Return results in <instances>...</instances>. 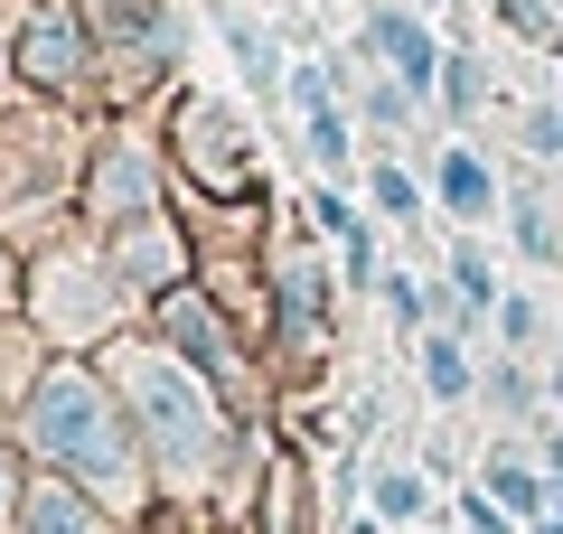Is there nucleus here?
I'll return each instance as SVG.
<instances>
[{"label":"nucleus","mask_w":563,"mask_h":534,"mask_svg":"<svg viewBox=\"0 0 563 534\" xmlns=\"http://www.w3.org/2000/svg\"><path fill=\"white\" fill-rule=\"evenodd\" d=\"M366 497H376V515L413 525V515L432 507V478H422V469H376V488H366Z\"/></svg>","instance_id":"nucleus-13"},{"label":"nucleus","mask_w":563,"mask_h":534,"mask_svg":"<svg viewBox=\"0 0 563 534\" xmlns=\"http://www.w3.org/2000/svg\"><path fill=\"white\" fill-rule=\"evenodd\" d=\"M20 534H103V515L85 507L76 488L38 478V488H20Z\"/></svg>","instance_id":"nucleus-9"},{"label":"nucleus","mask_w":563,"mask_h":534,"mask_svg":"<svg viewBox=\"0 0 563 534\" xmlns=\"http://www.w3.org/2000/svg\"><path fill=\"white\" fill-rule=\"evenodd\" d=\"M301 122H310V132H301L310 159H320V169H347V122H339V103H329V94L301 103Z\"/></svg>","instance_id":"nucleus-15"},{"label":"nucleus","mask_w":563,"mask_h":534,"mask_svg":"<svg viewBox=\"0 0 563 534\" xmlns=\"http://www.w3.org/2000/svg\"><path fill=\"white\" fill-rule=\"evenodd\" d=\"M479 488H488V497H498V507H507V515H544V507H554V488H544V478H536V469H526V459H517V450H498V459H488V478H479Z\"/></svg>","instance_id":"nucleus-12"},{"label":"nucleus","mask_w":563,"mask_h":534,"mask_svg":"<svg viewBox=\"0 0 563 534\" xmlns=\"http://www.w3.org/2000/svg\"><path fill=\"white\" fill-rule=\"evenodd\" d=\"M507 207H517V235H526V254H536V263H554V225H544V207H536V198H507Z\"/></svg>","instance_id":"nucleus-18"},{"label":"nucleus","mask_w":563,"mask_h":534,"mask_svg":"<svg viewBox=\"0 0 563 534\" xmlns=\"http://www.w3.org/2000/svg\"><path fill=\"white\" fill-rule=\"evenodd\" d=\"M113 272L132 281V291H179L188 254H179V235H169L161 216H132V225H113Z\"/></svg>","instance_id":"nucleus-6"},{"label":"nucleus","mask_w":563,"mask_h":534,"mask_svg":"<svg viewBox=\"0 0 563 534\" xmlns=\"http://www.w3.org/2000/svg\"><path fill=\"white\" fill-rule=\"evenodd\" d=\"M536 534H563V525H544V515H536Z\"/></svg>","instance_id":"nucleus-24"},{"label":"nucleus","mask_w":563,"mask_h":534,"mask_svg":"<svg viewBox=\"0 0 563 534\" xmlns=\"http://www.w3.org/2000/svg\"><path fill=\"white\" fill-rule=\"evenodd\" d=\"M366 38H376V57L395 66L413 94H432V76H442V38L422 20H404V10H366Z\"/></svg>","instance_id":"nucleus-8"},{"label":"nucleus","mask_w":563,"mask_h":534,"mask_svg":"<svg viewBox=\"0 0 563 534\" xmlns=\"http://www.w3.org/2000/svg\"><path fill=\"white\" fill-rule=\"evenodd\" d=\"M217 38L235 47V76H244V85H263V94L282 85V47H273V29H254L244 10H217Z\"/></svg>","instance_id":"nucleus-10"},{"label":"nucleus","mask_w":563,"mask_h":534,"mask_svg":"<svg viewBox=\"0 0 563 534\" xmlns=\"http://www.w3.org/2000/svg\"><path fill=\"white\" fill-rule=\"evenodd\" d=\"M113 385H122V403H132V422H141V441H151L169 488L217 469L225 413H217V376L207 366H179L161 347H113Z\"/></svg>","instance_id":"nucleus-2"},{"label":"nucleus","mask_w":563,"mask_h":534,"mask_svg":"<svg viewBox=\"0 0 563 534\" xmlns=\"http://www.w3.org/2000/svg\"><path fill=\"white\" fill-rule=\"evenodd\" d=\"M432 188H442V207H451V216H488V207H507V198H498V178H488V159H479V151H451Z\"/></svg>","instance_id":"nucleus-11"},{"label":"nucleus","mask_w":563,"mask_h":534,"mask_svg":"<svg viewBox=\"0 0 563 534\" xmlns=\"http://www.w3.org/2000/svg\"><path fill=\"white\" fill-rule=\"evenodd\" d=\"M422 385H432L442 403L470 394V356H461V337H422Z\"/></svg>","instance_id":"nucleus-14"},{"label":"nucleus","mask_w":563,"mask_h":534,"mask_svg":"<svg viewBox=\"0 0 563 534\" xmlns=\"http://www.w3.org/2000/svg\"><path fill=\"white\" fill-rule=\"evenodd\" d=\"M498 329L526 347V337H536V300H498Z\"/></svg>","instance_id":"nucleus-21"},{"label":"nucleus","mask_w":563,"mask_h":534,"mask_svg":"<svg viewBox=\"0 0 563 534\" xmlns=\"http://www.w3.org/2000/svg\"><path fill=\"white\" fill-rule=\"evenodd\" d=\"M366 188H376V207H385V216H413V178H404V169H376V178H366Z\"/></svg>","instance_id":"nucleus-19"},{"label":"nucleus","mask_w":563,"mask_h":534,"mask_svg":"<svg viewBox=\"0 0 563 534\" xmlns=\"http://www.w3.org/2000/svg\"><path fill=\"white\" fill-rule=\"evenodd\" d=\"M20 525V488H10V469H0V534Z\"/></svg>","instance_id":"nucleus-22"},{"label":"nucleus","mask_w":563,"mask_h":534,"mask_svg":"<svg viewBox=\"0 0 563 534\" xmlns=\"http://www.w3.org/2000/svg\"><path fill=\"white\" fill-rule=\"evenodd\" d=\"M85 188H95L85 207L103 216V235H113V225H132V216H151V159H141V141H132V132H113Z\"/></svg>","instance_id":"nucleus-5"},{"label":"nucleus","mask_w":563,"mask_h":534,"mask_svg":"<svg viewBox=\"0 0 563 534\" xmlns=\"http://www.w3.org/2000/svg\"><path fill=\"white\" fill-rule=\"evenodd\" d=\"M113 310H122V281L95 272V263H47L38 272V319L66 337V347H85L95 329H113Z\"/></svg>","instance_id":"nucleus-3"},{"label":"nucleus","mask_w":563,"mask_h":534,"mask_svg":"<svg viewBox=\"0 0 563 534\" xmlns=\"http://www.w3.org/2000/svg\"><path fill=\"white\" fill-rule=\"evenodd\" d=\"M20 441L38 459H57V469H76L95 497H113V507H141V422L113 413V385L85 376V366H47L38 385H29L20 403Z\"/></svg>","instance_id":"nucleus-1"},{"label":"nucleus","mask_w":563,"mask_h":534,"mask_svg":"<svg viewBox=\"0 0 563 534\" xmlns=\"http://www.w3.org/2000/svg\"><path fill=\"white\" fill-rule=\"evenodd\" d=\"M161 329H169V347H188V366H207L217 385H235V337L217 329V310H207L198 291H161Z\"/></svg>","instance_id":"nucleus-7"},{"label":"nucleus","mask_w":563,"mask_h":534,"mask_svg":"<svg viewBox=\"0 0 563 534\" xmlns=\"http://www.w3.org/2000/svg\"><path fill=\"white\" fill-rule=\"evenodd\" d=\"M282 310H291V319L320 310V263H282Z\"/></svg>","instance_id":"nucleus-17"},{"label":"nucleus","mask_w":563,"mask_h":534,"mask_svg":"<svg viewBox=\"0 0 563 534\" xmlns=\"http://www.w3.org/2000/svg\"><path fill=\"white\" fill-rule=\"evenodd\" d=\"M451 281H461V300H498V272L479 244H451Z\"/></svg>","instance_id":"nucleus-16"},{"label":"nucleus","mask_w":563,"mask_h":534,"mask_svg":"<svg viewBox=\"0 0 563 534\" xmlns=\"http://www.w3.org/2000/svg\"><path fill=\"white\" fill-rule=\"evenodd\" d=\"M470 103H479V66H470V57H451V122H461Z\"/></svg>","instance_id":"nucleus-20"},{"label":"nucleus","mask_w":563,"mask_h":534,"mask_svg":"<svg viewBox=\"0 0 563 534\" xmlns=\"http://www.w3.org/2000/svg\"><path fill=\"white\" fill-rule=\"evenodd\" d=\"M0 310H10V263H0Z\"/></svg>","instance_id":"nucleus-23"},{"label":"nucleus","mask_w":563,"mask_h":534,"mask_svg":"<svg viewBox=\"0 0 563 534\" xmlns=\"http://www.w3.org/2000/svg\"><path fill=\"white\" fill-rule=\"evenodd\" d=\"M20 76L29 85H76L85 76V29H76L66 0H38L20 20Z\"/></svg>","instance_id":"nucleus-4"}]
</instances>
